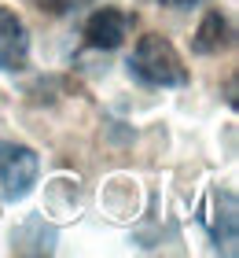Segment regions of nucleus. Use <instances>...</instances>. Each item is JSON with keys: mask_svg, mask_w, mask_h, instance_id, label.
<instances>
[{"mask_svg": "<svg viewBox=\"0 0 239 258\" xmlns=\"http://www.w3.org/2000/svg\"><path fill=\"white\" fill-rule=\"evenodd\" d=\"M154 4H162V8H195L202 0H154Z\"/></svg>", "mask_w": 239, "mask_h": 258, "instance_id": "nucleus-7", "label": "nucleus"}, {"mask_svg": "<svg viewBox=\"0 0 239 258\" xmlns=\"http://www.w3.org/2000/svg\"><path fill=\"white\" fill-rule=\"evenodd\" d=\"M30 63V33L11 8L0 4V70H22Z\"/></svg>", "mask_w": 239, "mask_h": 258, "instance_id": "nucleus-4", "label": "nucleus"}, {"mask_svg": "<svg viewBox=\"0 0 239 258\" xmlns=\"http://www.w3.org/2000/svg\"><path fill=\"white\" fill-rule=\"evenodd\" d=\"M30 4L41 11H52V15H66V11H77L81 4H89V0H30Z\"/></svg>", "mask_w": 239, "mask_h": 258, "instance_id": "nucleus-6", "label": "nucleus"}, {"mask_svg": "<svg viewBox=\"0 0 239 258\" xmlns=\"http://www.w3.org/2000/svg\"><path fill=\"white\" fill-rule=\"evenodd\" d=\"M232 44V22L224 11H206L195 30V37H191V48L199 55H217Z\"/></svg>", "mask_w": 239, "mask_h": 258, "instance_id": "nucleus-5", "label": "nucleus"}, {"mask_svg": "<svg viewBox=\"0 0 239 258\" xmlns=\"http://www.w3.org/2000/svg\"><path fill=\"white\" fill-rule=\"evenodd\" d=\"M125 67L147 89H181V85H188V67L181 59V52L162 33H143Z\"/></svg>", "mask_w": 239, "mask_h": 258, "instance_id": "nucleus-1", "label": "nucleus"}, {"mask_svg": "<svg viewBox=\"0 0 239 258\" xmlns=\"http://www.w3.org/2000/svg\"><path fill=\"white\" fill-rule=\"evenodd\" d=\"M129 30H133V15H129L125 8H118V4H103V8H96L89 15V22H85V48L114 52V48L125 44Z\"/></svg>", "mask_w": 239, "mask_h": 258, "instance_id": "nucleus-3", "label": "nucleus"}, {"mask_svg": "<svg viewBox=\"0 0 239 258\" xmlns=\"http://www.w3.org/2000/svg\"><path fill=\"white\" fill-rule=\"evenodd\" d=\"M41 173V159L37 151L26 144H11V140H0V196L8 203H19L33 184H37Z\"/></svg>", "mask_w": 239, "mask_h": 258, "instance_id": "nucleus-2", "label": "nucleus"}]
</instances>
